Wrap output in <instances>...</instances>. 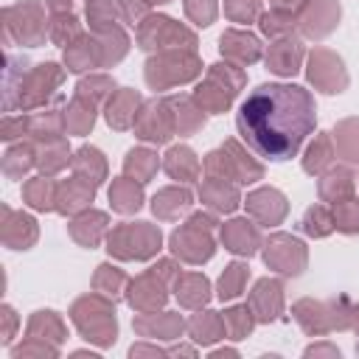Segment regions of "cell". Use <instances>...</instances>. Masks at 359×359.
Instances as JSON below:
<instances>
[{"instance_id": "1", "label": "cell", "mask_w": 359, "mask_h": 359, "mask_svg": "<svg viewBox=\"0 0 359 359\" xmlns=\"http://www.w3.org/2000/svg\"><path fill=\"white\" fill-rule=\"evenodd\" d=\"M314 98L300 84H258L236 112V129L241 140L269 163H286L297 157L300 146L314 132Z\"/></svg>"}, {"instance_id": "2", "label": "cell", "mask_w": 359, "mask_h": 359, "mask_svg": "<svg viewBox=\"0 0 359 359\" xmlns=\"http://www.w3.org/2000/svg\"><path fill=\"white\" fill-rule=\"evenodd\" d=\"M244 278H247V269L241 266V264H233V266H227V272L222 275V280H219V297L222 300H230V297H236L238 292H241V283H244Z\"/></svg>"}]
</instances>
